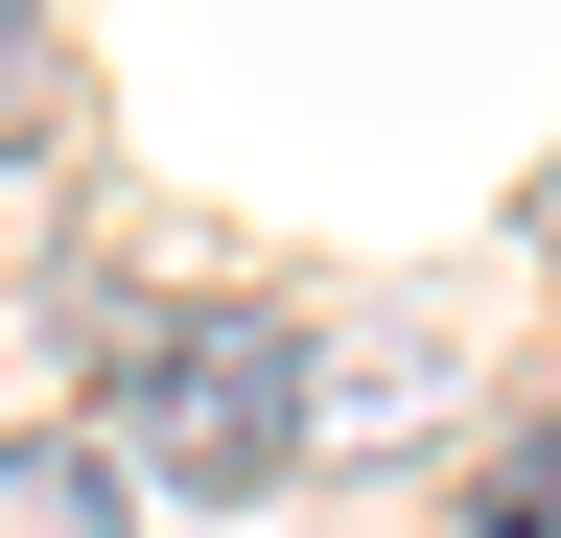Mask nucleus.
<instances>
[{
  "mask_svg": "<svg viewBox=\"0 0 561 538\" xmlns=\"http://www.w3.org/2000/svg\"><path fill=\"white\" fill-rule=\"evenodd\" d=\"M280 445H305V352L257 305H164L117 352V492H280Z\"/></svg>",
  "mask_w": 561,
  "mask_h": 538,
  "instance_id": "f257e3e1",
  "label": "nucleus"
},
{
  "mask_svg": "<svg viewBox=\"0 0 561 538\" xmlns=\"http://www.w3.org/2000/svg\"><path fill=\"white\" fill-rule=\"evenodd\" d=\"M140 492H117V445H70V422H24L0 445V538H117Z\"/></svg>",
  "mask_w": 561,
  "mask_h": 538,
  "instance_id": "f03ea898",
  "label": "nucleus"
},
{
  "mask_svg": "<svg viewBox=\"0 0 561 538\" xmlns=\"http://www.w3.org/2000/svg\"><path fill=\"white\" fill-rule=\"evenodd\" d=\"M47 94H70V71H47V0H0V164L47 141Z\"/></svg>",
  "mask_w": 561,
  "mask_h": 538,
  "instance_id": "7ed1b4c3",
  "label": "nucleus"
},
{
  "mask_svg": "<svg viewBox=\"0 0 561 538\" xmlns=\"http://www.w3.org/2000/svg\"><path fill=\"white\" fill-rule=\"evenodd\" d=\"M491 538H561V445H515V468H491Z\"/></svg>",
  "mask_w": 561,
  "mask_h": 538,
  "instance_id": "20e7f679",
  "label": "nucleus"
},
{
  "mask_svg": "<svg viewBox=\"0 0 561 538\" xmlns=\"http://www.w3.org/2000/svg\"><path fill=\"white\" fill-rule=\"evenodd\" d=\"M468 538H491V515H468Z\"/></svg>",
  "mask_w": 561,
  "mask_h": 538,
  "instance_id": "39448f33",
  "label": "nucleus"
}]
</instances>
